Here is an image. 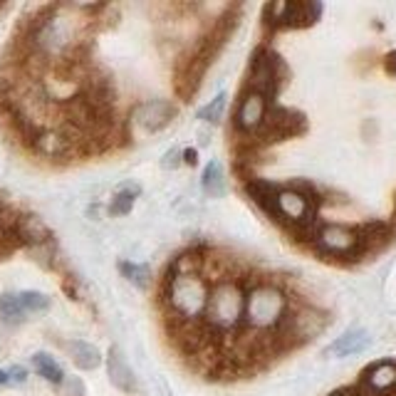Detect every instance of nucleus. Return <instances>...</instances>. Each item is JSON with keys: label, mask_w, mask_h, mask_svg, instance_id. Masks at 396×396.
Segmentation results:
<instances>
[{"label": "nucleus", "mask_w": 396, "mask_h": 396, "mask_svg": "<svg viewBox=\"0 0 396 396\" xmlns=\"http://www.w3.org/2000/svg\"><path fill=\"white\" fill-rule=\"evenodd\" d=\"M280 62L275 55L265 50H258L253 57V65H250V92H258L263 97H270L275 90H278L280 82Z\"/></svg>", "instance_id": "423d86ee"}, {"label": "nucleus", "mask_w": 396, "mask_h": 396, "mask_svg": "<svg viewBox=\"0 0 396 396\" xmlns=\"http://www.w3.org/2000/svg\"><path fill=\"white\" fill-rule=\"evenodd\" d=\"M248 194H250V198H253L260 208H265L270 215L275 213V194H278L275 186H270V183L265 181H253L248 183Z\"/></svg>", "instance_id": "dca6fc26"}, {"label": "nucleus", "mask_w": 396, "mask_h": 396, "mask_svg": "<svg viewBox=\"0 0 396 396\" xmlns=\"http://www.w3.org/2000/svg\"><path fill=\"white\" fill-rule=\"evenodd\" d=\"M174 114L176 107L169 99H151V102L139 104L134 114H131V122L144 131H159L174 119Z\"/></svg>", "instance_id": "0eeeda50"}, {"label": "nucleus", "mask_w": 396, "mask_h": 396, "mask_svg": "<svg viewBox=\"0 0 396 396\" xmlns=\"http://www.w3.org/2000/svg\"><path fill=\"white\" fill-rule=\"evenodd\" d=\"M25 310L20 305V298L13 293H3L0 295V319L8 322V325H18L20 319H23Z\"/></svg>", "instance_id": "6ab92c4d"}, {"label": "nucleus", "mask_w": 396, "mask_h": 396, "mask_svg": "<svg viewBox=\"0 0 396 396\" xmlns=\"http://www.w3.org/2000/svg\"><path fill=\"white\" fill-rule=\"evenodd\" d=\"M201 186L203 191H206L208 196H223V191H226V181H223V169L218 161H211L203 169V179H201Z\"/></svg>", "instance_id": "f3484780"}, {"label": "nucleus", "mask_w": 396, "mask_h": 396, "mask_svg": "<svg viewBox=\"0 0 396 396\" xmlns=\"http://www.w3.org/2000/svg\"><path fill=\"white\" fill-rule=\"evenodd\" d=\"M119 273L129 280L134 287H139V290H146V287H149V282H151V270L146 265H139V263L122 260V263H119Z\"/></svg>", "instance_id": "a211bd4d"}, {"label": "nucleus", "mask_w": 396, "mask_h": 396, "mask_svg": "<svg viewBox=\"0 0 396 396\" xmlns=\"http://www.w3.org/2000/svg\"><path fill=\"white\" fill-rule=\"evenodd\" d=\"M5 223V213H3V208H0V226Z\"/></svg>", "instance_id": "c85d7f7f"}, {"label": "nucleus", "mask_w": 396, "mask_h": 396, "mask_svg": "<svg viewBox=\"0 0 396 396\" xmlns=\"http://www.w3.org/2000/svg\"><path fill=\"white\" fill-rule=\"evenodd\" d=\"M369 347V334L364 330H349L327 347V357H352Z\"/></svg>", "instance_id": "ddd939ff"}, {"label": "nucleus", "mask_w": 396, "mask_h": 396, "mask_svg": "<svg viewBox=\"0 0 396 396\" xmlns=\"http://www.w3.org/2000/svg\"><path fill=\"white\" fill-rule=\"evenodd\" d=\"M3 384H10V377H8V371L0 369V386H3Z\"/></svg>", "instance_id": "cd10ccee"}, {"label": "nucleus", "mask_w": 396, "mask_h": 396, "mask_svg": "<svg viewBox=\"0 0 396 396\" xmlns=\"http://www.w3.org/2000/svg\"><path fill=\"white\" fill-rule=\"evenodd\" d=\"M33 146L45 159H67L75 151V139H70L65 131L57 129H40L33 137Z\"/></svg>", "instance_id": "9d476101"}, {"label": "nucleus", "mask_w": 396, "mask_h": 396, "mask_svg": "<svg viewBox=\"0 0 396 396\" xmlns=\"http://www.w3.org/2000/svg\"><path fill=\"white\" fill-rule=\"evenodd\" d=\"M317 246L332 255H354L362 250L359 246V233L339 223H327L317 230Z\"/></svg>", "instance_id": "39448f33"}, {"label": "nucleus", "mask_w": 396, "mask_h": 396, "mask_svg": "<svg viewBox=\"0 0 396 396\" xmlns=\"http://www.w3.org/2000/svg\"><path fill=\"white\" fill-rule=\"evenodd\" d=\"M139 196V186H124L114 194L111 198V206H109V213L111 215H124L129 213L131 206H134V198Z\"/></svg>", "instance_id": "aec40b11"}, {"label": "nucleus", "mask_w": 396, "mask_h": 396, "mask_svg": "<svg viewBox=\"0 0 396 396\" xmlns=\"http://www.w3.org/2000/svg\"><path fill=\"white\" fill-rule=\"evenodd\" d=\"M67 352H70L75 367H79V369L85 371L97 369L99 364H102V352L94 345H90V342H85V339H72V342H67Z\"/></svg>", "instance_id": "4468645a"}, {"label": "nucleus", "mask_w": 396, "mask_h": 396, "mask_svg": "<svg viewBox=\"0 0 396 396\" xmlns=\"http://www.w3.org/2000/svg\"><path fill=\"white\" fill-rule=\"evenodd\" d=\"M8 377H10V382H13V384H23L27 379V371L23 369V367H18V364H15V367H10V369H8Z\"/></svg>", "instance_id": "5701e85b"}, {"label": "nucleus", "mask_w": 396, "mask_h": 396, "mask_svg": "<svg viewBox=\"0 0 396 396\" xmlns=\"http://www.w3.org/2000/svg\"><path fill=\"white\" fill-rule=\"evenodd\" d=\"M362 389L371 396H389L396 391V364L394 362H377L364 371Z\"/></svg>", "instance_id": "1a4fd4ad"}, {"label": "nucleus", "mask_w": 396, "mask_h": 396, "mask_svg": "<svg viewBox=\"0 0 396 396\" xmlns=\"http://www.w3.org/2000/svg\"><path fill=\"white\" fill-rule=\"evenodd\" d=\"M20 305H23V310L25 312H42L50 307V298L42 293H38V290H25V293H20Z\"/></svg>", "instance_id": "412c9836"}, {"label": "nucleus", "mask_w": 396, "mask_h": 396, "mask_svg": "<svg viewBox=\"0 0 396 396\" xmlns=\"http://www.w3.org/2000/svg\"><path fill=\"white\" fill-rule=\"evenodd\" d=\"M179 156H183L181 151H169V154H166V159H163V166H166V169H174V166H179Z\"/></svg>", "instance_id": "393cba45"}, {"label": "nucleus", "mask_w": 396, "mask_h": 396, "mask_svg": "<svg viewBox=\"0 0 396 396\" xmlns=\"http://www.w3.org/2000/svg\"><path fill=\"white\" fill-rule=\"evenodd\" d=\"M107 374H109V382L117 386L119 391H134L137 389V379H134V371H131L129 362L124 359V354L119 352V347H111L109 354H107Z\"/></svg>", "instance_id": "9b49d317"}, {"label": "nucleus", "mask_w": 396, "mask_h": 396, "mask_svg": "<svg viewBox=\"0 0 396 396\" xmlns=\"http://www.w3.org/2000/svg\"><path fill=\"white\" fill-rule=\"evenodd\" d=\"M287 315V298L278 285L263 282L255 285L246 295V312H243V322L248 330L253 332H273L282 325Z\"/></svg>", "instance_id": "f257e3e1"}, {"label": "nucleus", "mask_w": 396, "mask_h": 396, "mask_svg": "<svg viewBox=\"0 0 396 396\" xmlns=\"http://www.w3.org/2000/svg\"><path fill=\"white\" fill-rule=\"evenodd\" d=\"M312 203L315 198L302 189H278L273 215L293 226H307L312 221Z\"/></svg>", "instance_id": "20e7f679"}, {"label": "nucleus", "mask_w": 396, "mask_h": 396, "mask_svg": "<svg viewBox=\"0 0 396 396\" xmlns=\"http://www.w3.org/2000/svg\"><path fill=\"white\" fill-rule=\"evenodd\" d=\"M226 92H221V94H215L211 102L206 104V107H201V111H198V117L206 119V122H221L223 117V109H226Z\"/></svg>", "instance_id": "4be33fe9"}, {"label": "nucleus", "mask_w": 396, "mask_h": 396, "mask_svg": "<svg viewBox=\"0 0 396 396\" xmlns=\"http://www.w3.org/2000/svg\"><path fill=\"white\" fill-rule=\"evenodd\" d=\"M330 396H359L354 389H337V391H332Z\"/></svg>", "instance_id": "a878e982"}, {"label": "nucleus", "mask_w": 396, "mask_h": 396, "mask_svg": "<svg viewBox=\"0 0 396 396\" xmlns=\"http://www.w3.org/2000/svg\"><path fill=\"white\" fill-rule=\"evenodd\" d=\"M246 312V290L235 280H221L208 295V305L203 312L206 327L213 332H230L243 322Z\"/></svg>", "instance_id": "f03ea898"}, {"label": "nucleus", "mask_w": 396, "mask_h": 396, "mask_svg": "<svg viewBox=\"0 0 396 396\" xmlns=\"http://www.w3.org/2000/svg\"><path fill=\"white\" fill-rule=\"evenodd\" d=\"M183 156H186V161L189 163H196V151L194 149H186L183 151Z\"/></svg>", "instance_id": "bb28decb"}, {"label": "nucleus", "mask_w": 396, "mask_h": 396, "mask_svg": "<svg viewBox=\"0 0 396 396\" xmlns=\"http://www.w3.org/2000/svg\"><path fill=\"white\" fill-rule=\"evenodd\" d=\"M208 295L211 290L198 273H171L169 282H166V300L181 319L203 317Z\"/></svg>", "instance_id": "7ed1b4c3"}, {"label": "nucleus", "mask_w": 396, "mask_h": 396, "mask_svg": "<svg viewBox=\"0 0 396 396\" xmlns=\"http://www.w3.org/2000/svg\"><path fill=\"white\" fill-rule=\"evenodd\" d=\"M384 70L389 72L391 77H396V50H394V52H389V55L384 57Z\"/></svg>", "instance_id": "b1692460"}, {"label": "nucleus", "mask_w": 396, "mask_h": 396, "mask_svg": "<svg viewBox=\"0 0 396 396\" xmlns=\"http://www.w3.org/2000/svg\"><path fill=\"white\" fill-rule=\"evenodd\" d=\"M15 235H18L23 243H27V246H33V248L47 246L52 238L50 228L45 226V221L33 213L20 215L18 221H15Z\"/></svg>", "instance_id": "f8f14e48"}, {"label": "nucleus", "mask_w": 396, "mask_h": 396, "mask_svg": "<svg viewBox=\"0 0 396 396\" xmlns=\"http://www.w3.org/2000/svg\"><path fill=\"white\" fill-rule=\"evenodd\" d=\"M267 117V97L258 92H248L235 111V127L241 131H258Z\"/></svg>", "instance_id": "6e6552de"}, {"label": "nucleus", "mask_w": 396, "mask_h": 396, "mask_svg": "<svg viewBox=\"0 0 396 396\" xmlns=\"http://www.w3.org/2000/svg\"><path fill=\"white\" fill-rule=\"evenodd\" d=\"M33 367H35V371H38L40 377L45 379V382H50V384H62V379H65L62 367H60V364L55 362L47 352H38V354H33Z\"/></svg>", "instance_id": "2eb2a0df"}]
</instances>
